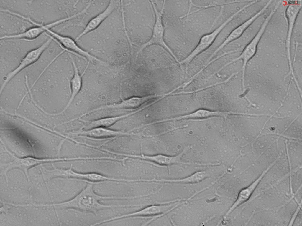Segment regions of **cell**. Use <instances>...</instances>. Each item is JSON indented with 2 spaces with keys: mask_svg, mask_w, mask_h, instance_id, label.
Returning <instances> with one entry per match:
<instances>
[{
  "mask_svg": "<svg viewBox=\"0 0 302 226\" xmlns=\"http://www.w3.org/2000/svg\"><path fill=\"white\" fill-rule=\"evenodd\" d=\"M143 109V108H140L127 114L115 116L106 117L92 121L86 120L81 119L79 120L87 123V125L84 127L87 129L96 127L108 128L113 126L119 120L136 114Z\"/></svg>",
  "mask_w": 302,
  "mask_h": 226,
  "instance_id": "21",
  "label": "cell"
},
{
  "mask_svg": "<svg viewBox=\"0 0 302 226\" xmlns=\"http://www.w3.org/2000/svg\"><path fill=\"white\" fill-rule=\"evenodd\" d=\"M182 200H182H181V201ZM179 202H180V201H179ZM180 203H181V205H182V202H180ZM150 217H149V218H148V219H149V218H150ZM147 223H150V222H149V220H148V221H147Z\"/></svg>",
  "mask_w": 302,
  "mask_h": 226,
  "instance_id": "25",
  "label": "cell"
},
{
  "mask_svg": "<svg viewBox=\"0 0 302 226\" xmlns=\"http://www.w3.org/2000/svg\"><path fill=\"white\" fill-rule=\"evenodd\" d=\"M46 35L51 37L53 40L57 42L60 47L65 51L73 54L80 58L87 60L90 62H99L102 65H106V63L98 58L92 55L89 52L80 47L71 38L61 35L53 31L50 29H47L45 33Z\"/></svg>",
  "mask_w": 302,
  "mask_h": 226,
  "instance_id": "8",
  "label": "cell"
},
{
  "mask_svg": "<svg viewBox=\"0 0 302 226\" xmlns=\"http://www.w3.org/2000/svg\"><path fill=\"white\" fill-rule=\"evenodd\" d=\"M278 2L274 8L271 11L265 18L259 30L251 40L247 44L242 51L240 54L237 57L231 60L224 65L226 67L233 63L240 60L242 61V86H245V75L246 67L248 62L255 54L258 44L262 36L267 25L271 19L274 14L280 5Z\"/></svg>",
  "mask_w": 302,
  "mask_h": 226,
  "instance_id": "4",
  "label": "cell"
},
{
  "mask_svg": "<svg viewBox=\"0 0 302 226\" xmlns=\"http://www.w3.org/2000/svg\"><path fill=\"white\" fill-rule=\"evenodd\" d=\"M301 200L300 202L298 204V205L296 209L295 212L293 214L292 216L291 217V218L289 223V225H292L293 224V223L294 221L297 217V216L301 209Z\"/></svg>",
  "mask_w": 302,
  "mask_h": 226,
  "instance_id": "24",
  "label": "cell"
},
{
  "mask_svg": "<svg viewBox=\"0 0 302 226\" xmlns=\"http://www.w3.org/2000/svg\"><path fill=\"white\" fill-rule=\"evenodd\" d=\"M6 151L14 158L13 161L7 163H1L0 165V175L5 178L6 183L8 184V181L7 174L11 170L17 169L21 170L24 174L28 181L30 179L28 175L29 170L38 165L53 162L68 161H70V157H62L55 158H39L32 157H27L19 158L15 156L8 150L2 143Z\"/></svg>",
  "mask_w": 302,
  "mask_h": 226,
  "instance_id": "3",
  "label": "cell"
},
{
  "mask_svg": "<svg viewBox=\"0 0 302 226\" xmlns=\"http://www.w3.org/2000/svg\"><path fill=\"white\" fill-rule=\"evenodd\" d=\"M179 199L148 205L139 210L105 219L106 222L119 219L134 217L147 218L152 217L153 221L167 214L179 206Z\"/></svg>",
  "mask_w": 302,
  "mask_h": 226,
  "instance_id": "6",
  "label": "cell"
},
{
  "mask_svg": "<svg viewBox=\"0 0 302 226\" xmlns=\"http://www.w3.org/2000/svg\"><path fill=\"white\" fill-rule=\"evenodd\" d=\"M275 161H274L255 180L247 187L243 188L240 191L236 199L225 214L224 218H226L234 209L249 199L264 176L274 165Z\"/></svg>",
  "mask_w": 302,
  "mask_h": 226,
  "instance_id": "18",
  "label": "cell"
},
{
  "mask_svg": "<svg viewBox=\"0 0 302 226\" xmlns=\"http://www.w3.org/2000/svg\"><path fill=\"white\" fill-rule=\"evenodd\" d=\"M68 136L80 135L87 136L94 138H106L119 136H138V134L127 132L109 129L104 127H96L91 129L82 130H81L71 132L67 134Z\"/></svg>",
  "mask_w": 302,
  "mask_h": 226,
  "instance_id": "15",
  "label": "cell"
},
{
  "mask_svg": "<svg viewBox=\"0 0 302 226\" xmlns=\"http://www.w3.org/2000/svg\"><path fill=\"white\" fill-rule=\"evenodd\" d=\"M242 113L232 111H214L200 109L191 113L180 116L173 118L162 120V122L178 120L183 119H201L214 117H221L226 118L231 115H241Z\"/></svg>",
  "mask_w": 302,
  "mask_h": 226,
  "instance_id": "16",
  "label": "cell"
},
{
  "mask_svg": "<svg viewBox=\"0 0 302 226\" xmlns=\"http://www.w3.org/2000/svg\"><path fill=\"white\" fill-rule=\"evenodd\" d=\"M120 1H110L106 7L103 11L89 20L83 31L76 37L75 41L78 40L86 34L96 29L116 9Z\"/></svg>",
  "mask_w": 302,
  "mask_h": 226,
  "instance_id": "20",
  "label": "cell"
},
{
  "mask_svg": "<svg viewBox=\"0 0 302 226\" xmlns=\"http://www.w3.org/2000/svg\"><path fill=\"white\" fill-rule=\"evenodd\" d=\"M245 8L244 6H243L229 16L217 27L202 35L192 51L186 58L180 61L179 64L180 65H188L197 56L208 49L213 45L227 25Z\"/></svg>",
  "mask_w": 302,
  "mask_h": 226,
  "instance_id": "7",
  "label": "cell"
},
{
  "mask_svg": "<svg viewBox=\"0 0 302 226\" xmlns=\"http://www.w3.org/2000/svg\"><path fill=\"white\" fill-rule=\"evenodd\" d=\"M302 4L295 2L289 4L285 10V14L288 24V29L285 40V49L288 62L289 71H293L290 51L291 41L293 30L298 13L301 9Z\"/></svg>",
  "mask_w": 302,
  "mask_h": 226,
  "instance_id": "14",
  "label": "cell"
},
{
  "mask_svg": "<svg viewBox=\"0 0 302 226\" xmlns=\"http://www.w3.org/2000/svg\"><path fill=\"white\" fill-rule=\"evenodd\" d=\"M272 2V0L268 1L267 3L259 11L233 29L210 56L209 58V59H212L214 56L223 49L226 46L239 38L246 29L255 20L265 12L268 6Z\"/></svg>",
  "mask_w": 302,
  "mask_h": 226,
  "instance_id": "11",
  "label": "cell"
},
{
  "mask_svg": "<svg viewBox=\"0 0 302 226\" xmlns=\"http://www.w3.org/2000/svg\"><path fill=\"white\" fill-rule=\"evenodd\" d=\"M121 2L124 24L131 46L138 47L145 44L151 37L156 20L150 0L122 1L127 13L122 10Z\"/></svg>",
  "mask_w": 302,
  "mask_h": 226,
  "instance_id": "1",
  "label": "cell"
},
{
  "mask_svg": "<svg viewBox=\"0 0 302 226\" xmlns=\"http://www.w3.org/2000/svg\"><path fill=\"white\" fill-rule=\"evenodd\" d=\"M210 174L207 171H197L187 177L181 178L160 179L159 182L163 183L196 184L210 177Z\"/></svg>",
  "mask_w": 302,
  "mask_h": 226,
  "instance_id": "22",
  "label": "cell"
},
{
  "mask_svg": "<svg viewBox=\"0 0 302 226\" xmlns=\"http://www.w3.org/2000/svg\"><path fill=\"white\" fill-rule=\"evenodd\" d=\"M171 91L164 94H150L142 97L134 96L126 99L121 98V101L118 103L101 106L96 108L98 111L106 109H124L139 108L143 106L144 104L153 99L164 97L170 95Z\"/></svg>",
  "mask_w": 302,
  "mask_h": 226,
  "instance_id": "12",
  "label": "cell"
},
{
  "mask_svg": "<svg viewBox=\"0 0 302 226\" xmlns=\"http://www.w3.org/2000/svg\"><path fill=\"white\" fill-rule=\"evenodd\" d=\"M295 118L281 135L289 139L301 140L302 125L301 123H297Z\"/></svg>",
  "mask_w": 302,
  "mask_h": 226,
  "instance_id": "23",
  "label": "cell"
},
{
  "mask_svg": "<svg viewBox=\"0 0 302 226\" xmlns=\"http://www.w3.org/2000/svg\"><path fill=\"white\" fill-rule=\"evenodd\" d=\"M68 54L71 60L73 69V75L70 81L71 91L70 97L63 109L59 113L55 114H52V116L62 114L70 106L76 96L81 90L82 84V77L85 73L90 63L88 62L87 64L83 73L81 74H80L73 58L70 54Z\"/></svg>",
  "mask_w": 302,
  "mask_h": 226,
  "instance_id": "19",
  "label": "cell"
},
{
  "mask_svg": "<svg viewBox=\"0 0 302 226\" xmlns=\"http://www.w3.org/2000/svg\"><path fill=\"white\" fill-rule=\"evenodd\" d=\"M57 178L76 179L94 184L106 181L116 182V178L108 176L96 172L83 173L77 172L72 168V164L68 169L57 168L54 172Z\"/></svg>",
  "mask_w": 302,
  "mask_h": 226,
  "instance_id": "10",
  "label": "cell"
},
{
  "mask_svg": "<svg viewBox=\"0 0 302 226\" xmlns=\"http://www.w3.org/2000/svg\"><path fill=\"white\" fill-rule=\"evenodd\" d=\"M87 183L86 186L72 198L66 201L50 204H41V207H52L60 209H73L82 212L93 213L96 215L98 212L105 209H113L122 207L120 205H108L102 204L101 201L106 200H127L130 197L104 196L94 191V184Z\"/></svg>",
  "mask_w": 302,
  "mask_h": 226,
  "instance_id": "2",
  "label": "cell"
},
{
  "mask_svg": "<svg viewBox=\"0 0 302 226\" xmlns=\"http://www.w3.org/2000/svg\"><path fill=\"white\" fill-rule=\"evenodd\" d=\"M48 36L49 38L40 46L29 51L22 60L18 66L8 75L1 87V93L7 83L13 77L21 71L34 63L38 59L53 40L51 37Z\"/></svg>",
  "mask_w": 302,
  "mask_h": 226,
  "instance_id": "13",
  "label": "cell"
},
{
  "mask_svg": "<svg viewBox=\"0 0 302 226\" xmlns=\"http://www.w3.org/2000/svg\"><path fill=\"white\" fill-rule=\"evenodd\" d=\"M12 15L28 21L35 25L23 32L17 34L6 35L1 37L0 40H7L19 39L26 41H32L35 40L40 35L46 32L47 29H51L71 19L70 16L59 19L52 22L44 24L42 23H37L30 17H27L15 12L12 13Z\"/></svg>",
  "mask_w": 302,
  "mask_h": 226,
  "instance_id": "5",
  "label": "cell"
},
{
  "mask_svg": "<svg viewBox=\"0 0 302 226\" xmlns=\"http://www.w3.org/2000/svg\"><path fill=\"white\" fill-rule=\"evenodd\" d=\"M154 10L156 16V20L151 39L145 44L140 46H135L134 49L137 51H139L148 45L153 44L158 45L163 47L168 50L176 61L178 62V59L166 46L163 40L164 28L162 20L163 10L160 12H158L155 9Z\"/></svg>",
  "mask_w": 302,
  "mask_h": 226,
  "instance_id": "17",
  "label": "cell"
},
{
  "mask_svg": "<svg viewBox=\"0 0 302 226\" xmlns=\"http://www.w3.org/2000/svg\"><path fill=\"white\" fill-rule=\"evenodd\" d=\"M135 46H133V47H132V48H133V50H134V51H136V50H135V49H134V47H135ZM178 61H179V60H178Z\"/></svg>",
  "mask_w": 302,
  "mask_h": 226,
  "instance_id": "26",
  "label": "cell"
},
{
  "mask_svg": "<svg viewBox=\"0 0 302 226\" xmlns=\"http://www.w3.org/2000/svg\"><path fill=\"white\" fill-rule=\"evenodd\" d=\"M193 147L192 145H188L185 147L182 151L175 156H170L161 154L153 155H146L141 153L140 155L121 154V155L129 158L143 160L153 163L156 166L162 167L169 168L172 165L176 164H184L197 165V163L187 162L181 160L183 154Z\"/></svg>",
  "mask_w": 302,
  "mask_h": 226,
  "instance_id": "9",
  "label": "cell"
}]
</instances>
